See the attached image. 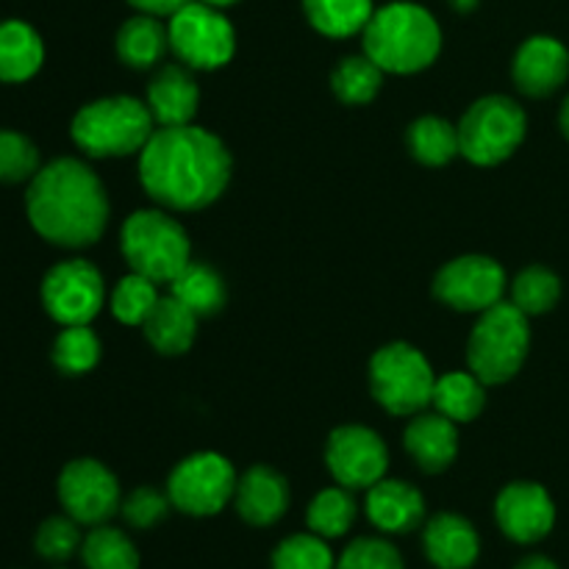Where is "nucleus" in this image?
Masks as SVG:
<instances>
[{"label": "nucleus", "mask_w": 569, "mask_h": 569, "mask_svg": "<svg viewBox=\"0 0 569 569\" xmlns=\"http://www.w3.org/2000/svg\"><path fill=\"white\" fill-rule=\"evenodd\" d=\"M231 178V156L198 126L159 128L139 150V181L156 203L178 211L214 203Z\"/></svg>", "instance_id": "f257e3e1"}, {"label": "nucleus", "mask_w": 569, "mask_h": 569, "mask_svg": "<svg viewBox=\"0 0 569 569\" xmlns=\"http://www.w3.org/2000/svg\"><path fill=\"white\" fill-rule=\"evenodd\" d=\"M33 231L59 248L94 244L109 222V198L100 178L78 159L39 167L26 194Z\"/></svg>", "instance_id": "f03ea898"}, {"label": "nucleus", "mask_w": 569, "mask_h": 569, "mask_svg": "<svg viewBox=\"0 0 569 569\" xmlns=\"http://www.w3.org/2000/svg\"><path fill=\"white\" fill-rule=\"evenodd\" d=\"M442 31L428 9L417 3H389L365 28V53L383 72L411 76L437 61Z\"/></svg>", "instance_id": "7ed1b4c3"}, {"label": "nucleus", "mask_w": 569, "mask_h": 569, "mask_svg": "<svg viewBox=\"0 0 569 569\" xmlns=\"http://www.w3.org/2000/svg\"><path fill=\"white\" fill-rule=\"evenodd\" d=\"M153 114L148 103L137 98H100L87 103L72 117V142L94 159H114L131 156L148 144L153 137Z\"/></svg>", "instance_id": "20e7f679"}, {"label": "nucleus", "mask_w": 569, "mask_h": 569, "mask_svg": "<svg viewBox=\"0 0 569 569\" xmlns=\"http://www.w3.org/2000/svg\"><path fill=\"white\" fill-rule=\"evenodd\" d=\"M120 248L131 272L156 283H170L192 261V248L181 222L159 209L133 211L122 222Z\"/></svg>", "instance_id": "39448f33"}, {"label": "nucleus", "mask_w": 569, "mask_h": 569, "mask_svg": "<svg viewBox=\"0 0 569 569\" xmlns=\"http://www.w3.org/2000/svg\"><path fill=\"white\" fill-rule=\"evenodd\" d=\"M528 345H531L528 317L515 303L500 300L492 309L481 311V320L472 328L467 345L470 372H476L487 387L506 383L526 365Z\"/></svg>", "instance_id": "423d86ee"}, {"label": "nucleus", "mask_w": 569, "mask_h": 569, "mask_svg": "<svg viewBox=\"0 0 569 569\" xmlns=\"http://www.w3.org/2000/svg\"><path fill=\"white\" fill-rule=\"evenodd\" d=\"M456 128H459V153H465L472 164L492 167L520 148L528 120L520 103L503 94H489L476 100Z\"/></svg>", "instance_id": "0eeeda50"}, {"label": "nucleus", "mask_w": 569, "mask_h": 569, "mask_svg": "<svg viewBox=\"0 0 569 569\" xmlns=\"http://www.w3.org/2000/svg\"><path fill=\"white\" fill-rule=\"evenodd\" d=\"M370 387L389 415L409 417L420 415L431 403L437 376L420 350L406 342H392L372 356Z\"/></svg>", "instance_id": "6e6552de"}, {"label": "nucleus", "mask_w": 569, "mask_h": 569, "mask_svg": "<svg viewBox=\"0 0 569 569\" xmlns=\"http://www.w3.org/2000/svg\"><path fill=\"white\" fill-rule=\"evenodd\" d=\"M170 48L178 59L192 70H217L228 64L237 48L231 22L220 9L206 6L200 0H189L167 22Z\"/></svg>", "instance_id": "1a4fd4ad"}, {"label": "nucleus", "mask_w": 569, "mask_h": 569, "mask_svg": "<svg viewBox=\"0 0 569 569\" xmlns=\"http://www.w3.org/2000/svg\"><path fill=\"white\" fill-rule=\"evenodd\" d=\"M237 481V470L226 456L194 453L170 472L167 495L183 515L211 517L231 503Z\"/></svg>", "instance_id": "9d476101"}, {"label": "nucleus", "mask_w": 569, "mask_h": 569, "mask_svg": "<svg viewBox=\"0 0 569 569\" xmlns=\"http://www.w3.org/2000/svg\"><path fill=\"white\" fill-rule=\"evenodd\" d=\"M106 287L98 267L83 259L56 264L42 281V303L61 326H89L103 309Z\"/></svg>", "instance_id": "9b49d317"}, {"label": "nucleus", "mask_w": 569, "mask_h": 569, "mask_svg": "<svg viewBox=\"0 0 569 569\" xmlns=\"http://www.w3.org/2000/svg\"><path fill=\"white\" fill-rule=\"evenodd\" d=\"M59 500L64 515L81 526H103L120 511L122 495L114 472L94 459H76L61 470Z\"/></svg>", "instance_id": "f8f14e48"}, {"label": "nucleus", "mask_w": 569, "mask_h": 569, "mask_svg": "<svg viewBox=\"0 0 569 569\" xmlns=\"http://www.w3.org/2000/svg\"><path fill=\"white\" fill-rule=\"evenodd\" d=\"M506 272L489 256H459L437 272L433 295L456 311H487L503 300Z\"/></svg>", "instance_id": "ddd939ff"}, {"label": "nucleus", "mask_w": 569, "mask_h": 569, "mask_svg": "<svg viewBox=\"0 0 569 569\" xmlns=\"http://www.w3.org/2000/svg\"><path fill=\"white\" fill-rule=\"evenodd\" d=\"M326 465L339 487L370 489L387 472L389 453L376 431L365 426H345L337 428L328 439Z\"/></svg>", "instance_id": "4468645a"}, {"label": "nucleus", "mask_w": 569, "mask_h": 569, "mask_svg": "<svg viewBox=\"0 0 569 569\" xmlns=\"http://www.w3.org/2000/svg\"><path fill=\"white\" fill-rule=\"evenodd\" d=\"M495 517L498 526L511 542L533 545L542 542L556 526V506L548 489L531 481L509 483L498 495L495 503Z\"/></svg>", "instance_id": "2eb2a0df"}, {"label": "nucleus", "mask_w": 569, "mask_h": 569, "mask_svg": "<svg viewBox=\"0 0 569 569\" xmlns=\"http://www.w3.org/2000/svg\"><path fill=\"white\" fill-rule=\"evenodd\" d=\"M515 83L531 98H548L569 76V50L553 37H531L515 56Z\"/></svg>", "instance_id": "dca6fc26"}, {"label": "nucleus", "mask_w": 569, "mask_h": 569, "mask_svg": "<svg viewBox=\"0 0 569 569\" xmlns=\"http://www.w3.org/2000/svg\"><path fill=\"white\" fill-rule=\"evenodd\" d=\"M233 506L248 526L267 528L276 526L289 509L287 478L272 467L256 465L237 481Z\"/></svg>", "instance_id": "f3484780"}, {"label": "nucleus", "mask_w": 569, "mask_h": 569, "mask_svg": "<svg viewBox=\"0 0 569 569\" xmlns=\"http://www.w3.org/2000/svg\"><path fill=\"white\" fill-rule=\"evenodd\" d=\"M422 550L437 569H470L481 556V539L461 515H437L426 522Z\"/></svg>", "instance_id": "a211bd4d"}, {"label": "nucleus", "mask_w": 569, "mask_h": 569, "mask_svg": "<svg viewBox=\"0 0 569 569\" xmlns=\"http://www.w3.org/2000/svg\"><path fill=\"white\" fill-rule=\"evenodd\" d=\"M367 517L383 533H411L426 520V500L420 489L406 481L381 478L367 489Z\"/></svg>", "instance_id": "6ab92c4d"}, {"label": "nucleus", "mask_w": 569, "mask_h": 569, "mask_svg": "<svg viewBox=\"0 0 569 569\" xmlns=\"http://www.w3.org/2000/svg\"><path fill=\"white\" fill-rule=\"evenodd\" d=\"M403 445L417 467L426 472H442L459 453V431L456 422L439 411H420L406 428Z\"/></svg>", "instance_id": "aec40b11"}, {"label": "nucleus", "mask_w": 569, "mask_h": 569, "mask_svg": "<svg viewBox=\"0 0 569 569\" xmlns=\"http://www.w3.org/2000/svg\"><path fill=\"white\" fill-rule=\"evenodd\" d=\"M198 83L181 64L161 67L148 87V109L161 128L189 126L198 114Z\"/></svg>", "instance_id": "412c9836"}, {"label": "nucleus", "mask_w": 569, "mask_h": 569, "mask_svg": "<svg viewBox=\"0 0 569 569\" xmlns=\"http://www.w3.org/2000/svg\"><path fill=\"white\" fill-rule=\"evenodd\" d=\"M142 331L159 353L181 356L192 348L194 333H198V315L189 311L178 298L167 295V298H159Z\"/></svg>", "instance_id": "4be33fe9"}, {"label": "nucleus", "mask_w": 569, "mask_h": 569, "mask_svg": "<svg viewBox=\"0 0 569 569\" xmlns=\"http://www.w3.org/2000/svg\"><path fill=\"white\" fill-rule=\"evenodd\" d=\"M44 44L39 33L22 20L0 22V81L22 83L39 72Z\"/></svg>", "instance_id": "5701e85b"}, {"label": "nucleus", "mask_w": 569, "mask_h": 569, "mask_svg": "<svg viewBox=\"0 0 569 569\" xmlns=\"http://www.w3.org/2000/svg\"><path fill=\"white\" fill-rule=\"evenodd\" d=\"M167 48H170L167 26H161L159 17L142 14V11L122 22L120 33H117V56L122 59V64L133 67V70H148V67L159 64Z\"/></svg>", "instance_id": "b1692460"}, {"label": "nucleus", "mask_w": 569, "mask_h": 569, "mask_svg": "<svg viewBox=\"0 0 569 569\" xmlns=\"http://www.w3.org/2000/svg\"><path fill=\"white\" fill-rule=\"evenodd\" d=\"M487 383L476 376V372H448V376L437 378L433 387V400L439 415H445L453 422H472L487 406Z\"/></svg>", "instance_id": "393cba45"}, {"label": "nucleus", "mask_w": 569, "mask_h": 569, "mask_svg": "<svg viewBox=\"0 0 569 569\" xmlns=\"http://www.w3.org/2000/svg\"><path fill=\"white\" fill-rule=\"evenodd\" d=\"M172 298L181 300L189 311H194L198 317H209L214 311L222 309L226 303V287H222V278L217 276L211 267L198 264V261H189L170 283Z\"/></svg>", "instance_id": "a878e982"}, {"label": "nucleus", "mask_w": 569, "mask_h": 569, "mask_svg": "<svg viewBox=\"0 0 569 569\" xmlns=\"http://www.w3.org/2000/svg\"><path fill=\"white\" fill-rule=\"evenodd\" d=\"M303 11L317 31L333 39L365 31L376 14L372 0H303Z\"/></svg>", "instance_id": "bb28decb"}, {"label": "nucleus", "mask_w": 569, "mask_h": 569, "mask_svg": "<svg viewBox=\"0 0 569 569\" xmlns=\"http://www.w3.org/2000/svg\"><path fill=\"white\" fill-rule=\"evenodd\" d=\"M81 561L87 569H139V550L126 531L103 522L83 537Z\"/></svg>", "instance_id": "cd10ccee"}, {"label": "nucleus", "mask_w": 569, "mask_h": 569, "mask_svg": "<svg viewBox=\"0 0 569 569\" xmlns=\"http://www.w3.org/2000/svg\"><path fill=\"white\" fill-rule=\"evenodd\" d=\"M409 150L428 167L448 164L459 153V128L442 117H420L409 128Z\"/></svg>", "instance_id": "c85d7f7f"}, {"label": "nucleus", "mask_w": 569, "mask_h": 569, "mask_svg": "<svg viewBox=\"0 0 569 569\" xmlns=\"http://www.w3.org/2000/svg\"><path fill=\"white\" fill-rule=\"evenodd\" d=\"M306 522H309V531L322 539L345 537L356 522V500L350 495V489H322L311 500L309 511H306Z\"/></svg>", "instance_id": "c756f323"}, {"label": "nucleus", "mask_w": 569, "mask_h": 569, "mask_svg": "<svg viewBox=\"0 0 569 569\" xmlns=\"http://www.w3.org/2000/svg\"><path fill=\"white\" fill-rule=\"evenodd\" d=\"M383 83V70L370 56H348L331 72V87L337 98L348 106H365L378 94Z\"/></svg>", "instance_id": "7c9ffc66"}, {"label": "nucleus", "mask_w": 569, "mask_h": 569, "mask_svg": "<svg viewBox=\"0 0 569 569\" xmlns=\"http://www.w3.org/2000/svg\"><path fill=\"white\" fill-rule=\"evenodd\" d=\"M561 298V281L548 267H526L511 283V303L526 317L545 315Z\"/></svg>", "instance_id": "2f4dec72"}, {"label": "nucleus", "mask_w": 569, "mask_h": 569, "mask_svg": "<svg viewBox=\"0 0 569 569\" xmlns=\"http://www.w3.org/2000/svg\"><path fill=\"white\" fill-rule=\"evenodd\" d=\"M159 283L150 281V278L131 272V276L122 278L120 283L111 292V311H114L117 320L122 326H144V320L150 317V311L159 303Z\"/></svg>", "instance_id": "473e14b6"}, {"label": "nucleus", "mask_w": 569, "mask_h": 569, "mask_svg": "<svg viewBox=\"0 0 569 569\" xmlns=\"http://www.w3.org/2000/svg\"><path fill=\"white\" fill-rule=\"evenodd\" d=\"M100 359V342L89 326H64L53 342V365L67 376H83Z\"/></svg>", "instance_id": "72a5a7b5"}, {"label": "nucleus", "mask_w": 569, "mask_h": 569, "mask_svg": "<svg viewBox=\"0 0 569 569\" xmlns=\"http://www.w3.org/2000/svg\"><path fill=\"white\" fill-rule=\"evenodd\" d=\"M272 569H337L328 539L317 533H295L272 550Z\"/></svg>", "instance_id": "f704fd0d"}, {"label": "nucleus", "mask_w": 569, "mask_h": 569, "mask_svg": "<svg viewBox=\"0 0 569 569\" xmlns=\"http://www.w3.org/2000/svg\"><path fill=\"white\" fill-rule=\"evenodd\" d=\"M81 522L72 520L70 515L64 517H48V520L39 526L37 537H33V548L42 556L44 561H53V565H61V561L72 559L76 553H81Z\"/></svg>", "instance_id": "c9c22d12"}, {"label": "nucleus", "mask_w": 569, "mask_h": 569, "mask_svg": "<svg viewBox=\"0 0 569 569\" xmlns=\"http://www.w3.org/2000/svg\"><path fill=\"white\" fill-rule=\"evenodd\" d=\"M39 172V150L28 137L0 128V183L31 181Z\"/></svg>", "instance_id": "e433bc0d"}, {"label": "nucleus", "mask_w": 569, "mask_h": 569, "mask_svg": "<svg viewBox=\"0 0 569 569\" xmlns=\"http://www.w3.org/2000/svg\"><path fill=\"white\" fill-rule=\"evenodd\" d=\"M337 569H406L403 556L387 539H353L337 559Z\"/></svg>", "instance_id": "4c0bfd02"}, {"label": "nucleus", "mask_w": 569, "mask_h": 569, "mask_svg": "<svg viewBox=\"0 0 569 569\" xmlns=\"http://www.w3.org/2000/svg\"><path fill=\"white\" fill-rule=\"evenodd\" d=\"M170 506H172L170 495L159 492V489H153V487H139V489H133L128 498H122L120 515L126 517V522L131 528L148 531V528L159 526V522L164 520L167 511H170Z\"/></svg>", "instance_id": "58836bf2"}, {"label": "nucleus", "mask_w": 569, "mask_h": 569, "mask_svg": "<svg viewBox=\"0 0 569 569\" xmlns=\"http://www.w3.org/2000/svg\"><path fill=\"white\" fill-rule=\"evenodd\" d=\"M133 9H139L142 14H153V17H172L181 6H187L189 0H128Z\"/></svg>", "instance_id": "ea45409f"}, {"label": "nucleus", "mask_w": 569, "mask_h": 569, "mask_svg": "<svg viewBox=\"0 0 569 569\" xmlns=\"http://www.w3.org/2000/svg\"><path fill=\"white\" fill-rule=\"evenodd\" d=\"M515 569H559V565L550 561L548 556H528V559H522Z\"/></svg>", "instance_id": "a19ab883"}, {"label": "nucleus", "mask_w": 569, "mask_h": 569, "mask_svg": "<svg viewBox=\"0 0 569 569\" xmlns=\"http://www.w3.org/2000/svg\"><path fill=\"white\" fill-rule=\"evenodd\" d=\"M450 6H453L456 11H459V14H470L472 9H476L478 3H481V0H448Z\"/></svg>", "instance_id": "79ce46f5"}, {"label": "nucleus", "mask_w": 569, "mask_h": 569, "mask_svg": "<svg viewBox=\"0 0 569 569\" xmlns=\"http://www.w3.org/2000/svg\"><path fill=\"white\" fill-rule=\"evenodd\" d=\"M559 126H561V131H565V137L569 139V94H567L565 106H561V114H559Z\"/></svg>", "instance_id": "37998d69"}, {"label": "nucleus", "mask_w": 569, "mask_h": 569, "mask_svg": "<svg viewBox=\"0 0 569 569\" xmlns=\"http://www.w3.org/2000/svg\"><path fill=\"white\" fill-rule=\"evenodd\" d=\"M200 3H206V6H214V9H228V6L239 3V0H200Z\"/></svg>", "instance_id": "c03bdc74"}]
</instances>
